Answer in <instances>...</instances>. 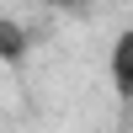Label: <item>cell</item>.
Instances as JSON below:
<instances>
[{"label":"cell","mask_w":133,"mask_h":133,"mask_svg":"<svg viewBox=\"0 0 133 133\" xmlns=\"http://www.w3.org/2000/svg\"><path fill=\"white\" fill-rule=\"evenodd\" d=\"M112 85H117V96L133 107V27L112 43Z\"/></svg>","instance_id":"cell-1"},{"label":"cell","mask_w":133,"mask_h":133,"mask_svg":"<svg viewBox=\"0 0 133 133\" xmlns=\"http://www.w3.org/2000/svg\"><path fill=\"white\" fill-rule=\"evenodd\" d=\"M21 53H27V27H21V21H11V16H0V59L16 64Z\"/></svg>","instance_id":"cell-2"},{"label":"cell","mask_w":133,"mask_h":133,"mask_svg":"<svg viewBox=\"0 0 133 133\" xmlns=\"http://www.w3.org/2000/svg\"><path fill=\"white\" fill-rule=\"evenodd\" d=\"M53 5H64V11H69V5H80V0H53Z\"/></svg>","instance_id":"cell-3"}]
</instances>
